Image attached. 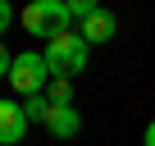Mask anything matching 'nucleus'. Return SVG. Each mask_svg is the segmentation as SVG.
Instances as JSON below:
<instances>
[{
    "label": "nucleus",
    "mask_w": 155,
    "mask_h": 146,
    "mask_svg": "<svg viewBox=\"0 0 155 146\" xmlns=\"http://www.w3.org/2000/svg\"><path fill=\"white\" fill-rule=\"evenodd\" d=\"M23 28L32 37H64L73 32V14H68V0H32V5H23Z\"/></svg>",
    "instance_id": "f257e3e1"
},
{
    "label": "nucleus",
    "mask_w": 155,
    "mask_h": 146,
    "mask_svg": "<svg viewBox=\"0 0 155 146\" xmlns=\"http://www.w3.org/2000/svg\"><path fill=\"white\" fill-rule=\"evenodd\" d=\"M41 55H46V64H50V78H68V82H73V73H82V68H87L91 46L78 37V32H64V37L46 41Z\"/></svg>",
    "instance_id": "f03ea898"
},
{
    "label": "nucleus",
    "mask_w": 155,
    "mask_h": 146,
    "mask_svg": "<svg viewBox=\"0 0 155 146\" xmlns=\"http://www.w3.org/2000/svg\"><path fill=\"white\" fill-rule=\"evenodd\" d=\"M9 87H14L23 101H28V96H41V91L50 87V64H46V55H41V50H23V55H14Z\"/></svg>",
    "instance_id": "7ed1b4c3"
},
{
    "label": "nucleus",
    "mask_w": 155,
    "mask_h": 146,
    "mask_svg": "<svg viewBox=\"0 0 155 146\" xmlns=\"http://www.w3.org/2000/svg\"><path fill=\"white\" fill-rule=\"evenodd\" d=\"M28 114H23V105L18 101H0V146H18L23 137H28Z\"/></svg>",
    "instance_id": "20e7f679"
},
{
    "label": "nucleus",
    "mask_w": 155,
    "mask_h": 146,
    "mask_svg": "<svg viewBox=\"0 0 155 146\" xmlns=\"http://www.w3.org/2000/svg\"><path fill=\"white\" fill-rule=\"evenodd\" d=\"M46 132L59 137V141H68V137L82 132V114H78L73 105H50V114H46Z\"/></svg>",
    "instance_id": "39448f33"
},
{
    "label": "nucleus",
    "mask_w": 155,
    "mask_h": 146,
    "mask_svg": "<svg viewBox=\"0 0 155 146\" xmlns=\"http://www.w3.org/2000/svg\"><path fill=\"white\" fill-rule=\"evenodd\" d=\"M114 32H119V18H114L110 9H96V14H91V18L82 23V28H78V37H82L87 46H105V41H110Z\"/></svg>",
    "instance_id": "423d86ee"
},
{
    "label": "nucleus",
    "mask_w": 155,
    "mask_h": 146,
    "mask_svg": "<svg viewBox=\"0 0 155 146\" xmlns=\"http://www.w3.org/2000/svg\"><path fill=\"white\" fill-rule=\"evenodd\" d=\"M46 101H50V105H73V82H68V78H50Z\"/></svg>",
    "instance_id": "0eeeda50"
},
{
    "label": "nucleus",
    "mask_w": 155,
    "mask_h": 146,
    "mask_svg": "<svg viewBox=\"0 0 155 146\" xmlns=\"http://www.w3.org/2000/svg\"><path fill=\"white\" fill-rule=\"evenodd\" d=\"M23 114H28V123H41V128H46V114H50L46 91H41V96H28V101H23Z\"/></svg>",
    "instance_id": "6e6552de"
},
{
    "label": "nucleus",
    "mask_w": 155,
    "mask_h": 146,
    "mask_svg": "<svg viewBox=\"0 0 155 146\" xmlns=\"http://www.w3.org/2000/svg\"><path fill=\"white\" fill-rule=\"evenodd\" d=\"M9 68H14V55L5 50V41H0V78H5V82H9Z\"/></svg>",
    "instance_id": "1a4fd4ad"
},
{
    "label": "nucleus",
    "mask_w": 155,
    "mask_h": 146,
    "mask_svg": "<svg viewBox=\"0 0 155 146\" xmlns=\"http://www.w3.org/2000/svg\"><path fill=\"white\" fill-rule=\"evenodd\" d=\"M14 18H18V14H14V5H9V0H0V32H5Z\"/></svg>",
    "instance_id": "9d476101"
},
{
    "label": "nucleus",
    "mask_w": 155,
    "mask_h": 146,
    "mask_svg": "<svg viewBox=\"0 0 155 146\" xmlns=\"http://www.w3.org/2000/svg\"><path fill=\"white\" fill-rule=\"evenodd\" d=\"M141 146H155V119L146 123V137H141Z\"/></svg>",
    "instance_id": "9b49d317"
}]
</instances>
